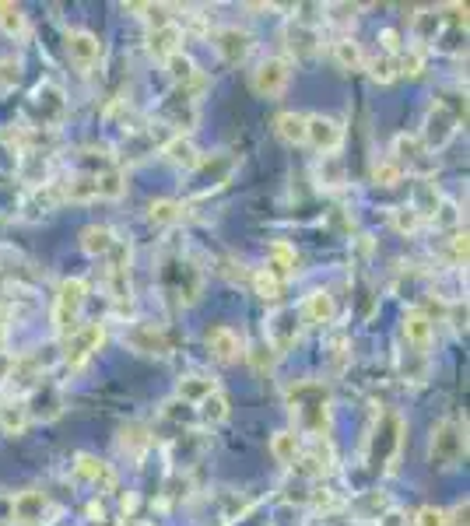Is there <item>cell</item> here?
I'll use <instances>...</instances> for the list:
<instances>
[{
	"label": "cell",
	"instance_id": "9c48e42d",
	"mask_svg": "<svg viewBox=\"0 0 470 526\" xmlns=\"http://www.w3.org/2000/svg\"><path fill=\"white\" fill-rule=\"evenodd\" d=\"M232 169H235V162L225 155V151H218V155H200L197 169L190 172L193 193H197V197H204V193L225 186L228 176H232Z\"/></svg>",
	"mask_w": 470,
	"mask_h": 526
},
{
	"label": "cell",
	"instance_id": "f35d334b",
	"mask_svg": "<svg viewBox=\"0 0 470 526\" xmlns=\"http://www.w3.org/2000/svg\"><path fill=\"white\" fill-rule=\"evenodd\" d=\"M183 204L179 200H155L148 211V218L155 221V225H176V221H183Z\"/></svg>",
	"mask_w": 470,
	"mask_h": 526
},
{
	"label": "cell",
	"instance_id": "f6af8a7d",
	"mask_svg": "<svg viewBox=\"0 0 470 526\" xmlns=\"http://www.w3.org/2000/svg\"><path fill=\"white\" fill-rule=\"evenodd\" d=\"M414 526H446V509L425 505V509L414 512Z\"/></svg>",
	"mask_w": 470,
	"mask_h": 526
},
{
	"label": "cell",
	"instance_id": "d6a6232c",
	"mask_svg": "<svg viewBox=\"0 0 470 526\" xmlns=\"http://www.w3.org/2000/svg\"><path fill=\"white\" fill-rule=\"evenodd\" d=\"M274 130L285 144H306V116L302 113H281L274 120Z\"/></svg>",
	"mask_w": 470,
	"mask_h": 526
},
{
	"label": "cell",
	"instance_id": "8d00e7d4",
	"mask_svg": "<svg viewBox=\"0 0 470 526\" xmlns=\"http://www.w3.org/2000/svg\"><path fill=\"white\" fill-rule=\"evenodd\" d=\"M442 32V15L439 11H421V15H414V43L428 46L435 43V36Z\"/></svg>",
	"mask_w": 470,
	"mask_h": 526
},
{
	"label": "cell",
	"instance_id": "3957f363",
	"mask_svg": "<svg viewBox=\"0 0 470 526\" xmlns=\"http://www.w3.org/2000/svg\"><path fill=\"white\" fill-rule=\"evenodd\" d=\"M162 288L176 295L179 306H193L200 299V288H204V271L186 256H172L162 267Z\"/></svg>",
	"mask_w": 470,
	"mask_h": 526
},
{
	"label": "cell",
	"instance_id": "44dd1931",
	"mask_svg": "<svg viewBox=\"0 0 470 526\" xmlns=\"http://www.w3.org/2000/svg\"><path fill=\"white\" fill-rule=\"evenodd\" d=\"M148 50L155 53L158 60H169V57H176V53H183V25L169 22V25H158V29H151Z\"/></svg>",
	"mask_w": 470,
	"mask_h": 526
},
{
	"label": "cell",
	"instance_id": "2e32d148",
	"mask_svg": "<svg viewBox=\"0 0 470 526\" xmlns=\"http://www.w3.org/2000/svg\"><path fill=\"white\" fill-rule=\"evenodd\" d=\"M204 344H207V351H211L218 362H225V365H232V362H239V358L246 355V344H243V337H239V330H232V327H211L204 334Z\"/></svg>",
	"mask_w": 470,
	"mask_h": 526
},
{
	"label": "cell",
	"instance_id": "7bdbcfd3",
	"mask_svg": "<svg viewBox=\"0 0 470 526\" xmlns=\"http://www.w3.org/2000/svg\"><path fill=\"white\" fill-rule=\"evenodd\" d=\"M365 67H369L372 81H379V85H390V81L397 78V57H376V60H365Z\"/></svg>",
	"mask_w": 470,
	"mask_h": 526
},
{
	"label": "cell",
	"instance_id": "d590c367",
	"mask_svg": "<svg viewBox=\"0 0 470 526\" xmlns=\"http://www.w3.org/2000/svg\"><path fill=\"white\" fill-rule=\"evenodd\" d=\"M0 32L8 39H22L29 32V18L18 4H0Z\"/></svg>",
	"mask_w": 470,
	"mask_h": 526
},
{
	"label": "cell",
	"instance_id": "ee69618b",
	"mask_svg": "<svg viewBox=\"0 0 470 526\" xmlns=\"http://www.w3.org/2000/svg\"><path fill=\"white\" fill-rule=\"evenodd\" d=\"M421 225H425V221L418 218L414 207H397V211H393V228H397L400 235H414Z\"/></svg>",
	"mask_w": 470,
	"mask_h": 526
},
{
	"label": "cell",
	"instance_id": "30bf717a",
	"mask_svg": "<svg viewBox=\"0 0 470 526\" xmlns=\"http://www.w3.org/2000/svg\"><path fill=\"white\" fill-rule=\"evenodd\" d=\"M250 81H253V92L257 95H264V99H278V95L288 88V81H292V60H285V57L260 60Z\"/></svg>",
	"mask_w": 470,
	"mask_h": 526
},
{
	"label": "cell",
	"instance_id": "7402d4cb",
	"mask_svg": "<svg viewBox=\"0 0 470 526\" xmlns=\"http://www.w3.org/2000/svg\"><path fill=\"white\" fill-rule=\"evenodd\" d=\"M264 271H271L278 281L292 278V274L299 271V253H295L292 242H285V239L271 242V249H267V267H264Z\"/></svg>",
	"mask_w": 470,
	"mask_h": 526
},
{
	"label": "cell",
	"instance_id": "ffe728a7",
	"mask_svg": "<svg viewBox=\"0 0 470 526\" xmlns=\"http://www.w3.org/2000/svg\"><path fill=\"white\" fill-rule=\"evenodd\" d=\"M404 341L411 351H418V355H428V348H432L435 341V323L428 313H421V309H411V313L404 316Z\"/></svg>",
	"mask_w": 470,
	"mask_h": 526
},
{
	"label": "cell",
	"instance_id": "d4e9b609",
	"mask_svg": "<svg viewBox=\"0 0 470 526\" xmlns=\"http://www.w3.org/2000/svg\"><path fill=\"white\" fill-rule=\"evenodd\" d=\"M288 50H292L295 57H313V53L320 50V29L295 18V22L288 25Z\"/></svg>",
	"mask_w": 470,
	"mask_h": 526
},
{
	"label": "cell",
	"instance_id": "cb8c5ba5",
	"mask_svg": "<svg viewBox=\"0 0 470 526\" xmlns=\"http://www.w3.org/2000/svg\"><path fill=\"white\" fill-rule=\"evenodd\" d=\"M334 316H337V302H334V295H330V292L306 295V302H302V309H299V320L316 323V327H327V323H334Z\"/></svg>",
	"mask_w": 470,
	"mask_h": 526
},
{
	"label": "cell",
	"instance_id": "f546056e",
	"mask_svg": "<svg viewBox=\"0 0 470 526\" xmlns=\"http://www.w3.org/2000/svg\"><path fill=\"white\" fill-rule=\"evenodd\" d=\"M316 179H320V186H330V190L344 186V183H348V169H344V158L341 155H323L320 165H316Z\"/></svg>",
	"mask_w": 470,
	"mask_h": 526
},
{
	"label": "cell",
	"instance_id": "4dcf8cb0",
	"mask_svg": "<svg viewBox=\"0 0 470 526\" xmlns=\"http://www.w3.org/2000/svg\"><path fill=\"white\" fill-rule=\"evenodd\" d=\"M271 453H274V460H278V463H285V467H295V463H299V456H302L299 435H295V432H278L271 439Z\"/></svg>",
	"mask_w": 470,
	"mask_h": 526
},
{
	"label": "cell",
	"instance_id": "74e56055",
	"mask_svg": "<svg viewBox=\"0 0 470 526\" xmlns=\"http://www.w3.org/2000/svg\"><path fill=\"white\" fill-rule=\"evenodd\" d=\"M334 60L344 67V71H362V67H365L362 46L351 43V39H337V43H334Z\"/></svg>",
	"mask_w": 470,
	"mask_h": 526
},
{
	"label": "cell",
	"instance_id": "60d3db41",
	"mask_svg": "<svg viewBox=\"0 0 470 526\" xmlns=\"http://www.w3.org/2000/svg\"><path fill=\"white\" fill-rule=\"evenodd\" d=\"M200 414H204V421H211V425H221V421L228 418V397L221 390H214L211 397L200 404Z\"/></svg>",
	"mask_w": 470,
	"mask_h": 526
},
{
	"label": "cell",
	"instance_id": "4fadbf2b",
	"mask_svg": "<svg viewBox=\"0 0 470 526\" xmlns=\"http://www.w3.org/2000/svg\"><path fill=\"white\" fill-rule=\"evenodd\" d=\"M306 144H313L320 155H337L344 144V123L334 116H306Z\"/></svg>",
	"mask_w": 470,
	"mask_h": 526
},
{
	"label": "cell",
	"instance_id": "816d5d0a",
	"mask_svg": "<svg viewBox=\"0 0 470 526\" xmlns=\"http://www.w3.org/2000/svg\"><path fill=\"white\" fill-rule=\"evenodd\" d=\"M8 320H11V316H8V309L0 306V341H4V337H8Z\"/></svg>",
	"mask_w": 470,
	"mask_h": 526
},
{
	"label": "cell",
	"instance_id": "83f0119b",
	"mask_svg": "<svg viewBox=\"0 0 470 526\" xmlns=\"http://www.w3.org/2000/svg\"><path fill=\"white\" fill-rule=\"evenodd\" d=\"M116 246V232L109 225H88L81 232V249L88 256H109V249Z\"/></svg>",
	"mask_w": 470,
	"mask_h": 526
},
{
	"label": "cell",
	"instance_id": "4316f807",
	"mask_svg": "<svg viewBox=\"0 0 470 526\" xmlns=\"http://www.w3.org/2000/svg\"><path fill=\"white\" fill-rule=\"evenodd\" d=\"M57 204H64V193H60V183H46V186H36V190L25 197V211L29 218H39V214H50Z\"/></svg>",
	"mask_w": 470,
	"mask_h": 526
},
{
	"label": "cell",
	"instance_id": "ab89813d",
	"mask_svg": "<svg viewBox=\"0 0 470 526\" xmlns=\"http://www.w3.org/2000/svg\"><path fill=\"white\" fill-rule=\"evenodd\" d=\"M253 288H257V295L264 302H278L281 299V288H285V281H278L271 271H257V274H253Z\"/></svg>",
	"mask_w": 470,
	"mask_h": 526
},
{
	"label": "cell",
	"instance_id": "ac0fdd59",
	"mask_svg": "<svg viewBox=\"0 0 470 526\" xmlns=\"http://www.w3.org/2000/svg\"><path fill=\"white\" fill-rule=\"evenodd\" d=\"M64 46H67V57H71V64L78 67V71H92V67L99 64V57H102L99 36H92V32H85V29L67 32Z\"/></svg>",
	"mask_w": 470,
	"mask_h": 526
},
{
	"label": "cell",
	"instance_id": "484cf974",
	"mask_svg": "<svg viewBox=\"0 0 470 526\" xmlns=\"http://www.w3.org/2000/svg\"><path fill=\"white\" fill-rule=\"evenodd\" d=\"M218 390V383H214L211 376H183L176 383V397H179V404H204L211 393Z\"/></svg>",
	"mask_w": 470,
	"mask_h": 526
},
{
	"label": "cell",
	"instance_id": "5b68a950",
	"mask_svg": "<svg viewBox=\"0 0 470 526\" xmlns=\"http://www.w3.org/2000/svg\"><path fill=\"white\" fill-rule=\"evenodd\" d=\"M299 334H302V320L295 309H274L264 323V344L274 351V355H285L299 344Z\"/></svg>",
	"mask_w": 470,
	"mask_h": 526
},
{
	"label": "cell",
	"instance_id": "f1b7e54d",
	"mask_svg": "<svg viewBox=\"0 0 470 526\" xmlns=\"http://www.w3.org/2000/svg\"><path fill=\"white\" fill-rule=\"evenodd\" d=\"M165 158H169L172 165H179L183 172H193L200 162V151L190 137H172V141L165 144Z\"/></svg>",
	"mask_w": 470,
	"mask_h": 526
},
{
	"label": "cell",
	"instance_id": "b9f144b4",
	"mask_svg": "<svg viewBox=\"0 0 470 526\" xmlns=\"http://www.w3.org/2000/svg\"><path fill=\"white\" fill-rule=\"evenodd\" d=\"M400 179H404V169L393 158H383V162L372 165V183L376 186H397Z\"/></svg>",
	"mask_w": 470,
	"mask_h": 526
},
{
	"label": "cell",
	"instance_id": "1f68e13d",
	"mask_svg": "<svg viewBox=\"0 0 470 526\" xmlns=\"http://www.w3.org/2000/svg\"><path fill=\"white\" fill-rule=\"evenodd\" d=\"M95 190H99V200H120L127 193V176L116 165L106 172H95Z\"/></svg>",
	"mask_w": 470,
	"mask_h": 526
},
{
	"label": "cell",
	"instance_id": "d6986e66",
	"mask_svg": "<svg viewBox=\"0 0 470 526\" xmlns=\"http://www.w3.org/2000/svg\"><path fill=\"white\" fill-rule=\"evenodd\" d=\"M74 477H78L81 484H92L95 491L116 488V470L109 467L106 460H95V456H88V453H81L78 460H74Z\"/></svg>",
	"mask_w": 470,
	"mask_h": 526
},
{
	"label": "cell",
	"instance_id": "7c38bea8",
	"mask_svg": "<svg viewBox=\"0 0 470 526\" xmlns=\"http://www.w3.org/2000/svg\"><path fill=\"white\" fill-rule=\"evenodd\" d=\"M400 432H404V421H400L397 414L386 411L383 418H379L376 432H372V453H369V463H372V467H383V463H393V460H397Z\"/></svg>",
	"mask_w": 470,
	"mask_h": 526
},
{
	"label": "cell",
	"instance_id": "277c9868",
	"mask_svg": "<svg viewBox=\"0 0 470 526\" xmlns=\"http://www.w3.org/2000/svg\"><path fill=\"white\" fill-rule=\"evenodd\" d=\"M88 299V285L81 278H67L57 292V306H53V327H57L60 337L74 334L81 327V309H85Z\"/></svg>",
	"mask_w": 470,
	"mask_h": 526
},
{
	"label": "cell",
	"instance_id": "5bb4252c",
	"mask_svg": "<svg viewBox=\"0 0 470 526\" xmlns=\"http://www.w3.org/2000/svg\"><path fill=\"white\" fill-rule=\"evenodd\" d=\"M123 344H127L130 351H137V355L165 358L172 351L169 334H165V327H158V323H134V327L123 334Z\"/></svg>",
	"mask_w": 470,
	"mask_h": 526
},
{
	"label": "cell",
	"instance_id": "9a60e30c",
	"mask_svg": "<svg viewBox=\"0 0 470 526\" xmlns=\"http://www.w3.org/2000/svg\"><path fill=\"white\" fill-rule=\"evenodd\" d=\"M25 411H29V421H53L64 414V393H60L57 383H39L36 390L25 397Z\"/></svg>",
	"mask_w": 470,
	"mask_h": 526
},
{
	"label": "cell",
	"instance_id": "c3c4849f",
	"mask_svg": "<svg viewBox=\"0 0 470 526\" xmlns=\"http://www.w3.org/2000/svg\"><path fill=\"white\" fill-rule=\"evenodd\" d=\"M246 355H250V358H253V365H257V369H260V372H271V369H274V358H278V355H274V351H271V348H267V344H260V348L246 351Z\"/></svg>",
	"mask_w": 470,
	"mask_h": 526
},
{
	"label": "cell",
	"instance_id": "bcb514c9",
	"mask_svg": "<svg viewBox=\"0 0 470 526\" xmlns=\"http://www.w3.org/2000/svg\"><path fill=\"white\" fill-rule=\"evenodd\" d=\"M18 78H22V67H18L15 60H0V92L15 88Z\"/></svg>",
	"mask_w": 470,
	"mask_h": 526
},
{
	"label": "cell",
	"instance_id": "681fc988",
	"mask_svg": "<svg viewBox=\"0 0 470 526\" xmlns=\"http://www.w3.org/2000/svg\"><path fill=\"white\" fill-rule=\"evenodd\" d=\"M15 372H18V358L0 348V386L8 383V379H15Z\"/></svg>",
	"mask_w": 470,
	"mask_h": 526
},
{
	"label": "cell",
	"instance_id": "8fae6325",
	"mask_svg": "<svg viewBox=\"0 0 470 526\" xmlns=\"http://www.w3.org/2000/svg\"><path fill=\"white\" fill-rule=\"evenodd\" d=\"M102 341H106V327H102V323H81L74 334H67L64 362L71 365V369H81V365L102 348Z\"/></svg>",
	"mask_w": 470,
	"mask_h": 526
},
{
	"label": "cell",
	"instance_id": "f907efd6",
	"mask_svg": "<svg viewBox=\"0 0 470 526\" xmlns=\"http://www.w3.org/2000/svg\"><path fill=\"white\" fill-rule=\"evenodd\" d=\"M323 526H355L351 523V516H344V512H327V516H323Z\"/></svg>",
	"mask_w": 470,
	"mask_h": 526
},
{
	"label": "cell",
	"instance_id": "e575fe53",
	"mask_svg": "<svg viewBox=\"0 0 470 526\" xmlns=\"http://www.w3.org/2000/svg\"><path fill=\"white\" fill-rule=\"evenodd\" d=\"M29 425V411H25V400H8L0 404V428L8 435H22Z\"/></svg>",
	"mask_w": 470,
	"mask_h": 526
},
{
	"label": "cell",
	"instance_id": "7dc6e473",
	"mask_svg": "<svg viewBox=\"0 0 470 526\" xmlns=\"http://www.w3.org/2000/svg\"><path fill=\"white\" fill-rule=\"evenodd\" d=\"M330 22H337V25H355V18H358V11L362 8H355V4H330Z\"/></svg>",
	"mask_w": 470,
	"mask_h": 526
},
{
	"label": "cell",
	"instance_id": "603a6c76",
	"mask_svg": "<svg viewBox=\"0 0 470 526\" xmlns=\"http://www.w3.org/2000/svg\"><path fill=\"white\" fill-rule=\"evenodd\" d=\"M32 106L43 113V127H50V123H57L60 116H64L67 102H64V92H60L53 81H43V85L36 88V95H32Z\"/></svg>",
	"mask_w": 470,
	"mask_h": 526
},
{
	"label": "cell",
	"instance_id": "8992f818",
	"mask_svg": "<svg viewBox=\"0 0 470 526\" xmlns=\"http://www.w3.org/2000/svg\"><path fill=\"white\" fill-rule=\"evenodd\" d=\"M50 516H57V509H53L46 491L25 488L11 498V519H15L18 526H46L50 523Z\"/></svg>",
	"mask_w": 470,
	"mask_h": 526
},
{
	"label": "cell",
	"instance_id": "ba28073f",
	"mask_svg": "<svg viewBox=\"0 0 470 526\" xmlns=\"http://www.w3.org/2000/svg\"><path fill=\"white\" fill-rule=\"evenodd\" d=\"M393 162L421 179L435 172V155L421 144L418 134H397V141H393Z\"/></svg>",
	"mask_w": 470,
	"mask_h": 526
},
{
	"label": "cell",
	"instance_id": "7a4b0ae2",
	"mask_svg": "<svg viewBox=\"0 0 470 526\" xmlns=\"http://www.w3.org/2000/svg\"><path fill=\"white\" fill-rule=\"evenodd\" d=\"M463 456H467V425H460L456 418H442L428 439V460L432 467H456Z\"/></svg>",
	"mask_w": 470,
	"mask_h": 526
},
{
	"label": "cell",
	"instance_id": "e0dca14e",
	"mask_svg": "<svg viewBox=\"0 0 470 526\" xmlns=\"http://www.w3.org/2000/svg\"><path fill=\"white\" fill-rule=\"evenodd\" d=\"M214 50L221 53L225 64H243L253 50V36L239 25H225V29L214 32Z\"/></svg>",
	"mask_w": 470,
	"mask_h": 526
},
{
	"label": "cell",
	"instance_id": "6da1fadb",
	"mask_svg": "<svg viewBox=\"0 0 470 526\" xmlns=\"http://www.w3.org/2000/svg\"><path fill=\"white\" fill-rule=\"evenodd\" d=\"M288 407H292L295 421H299L302 432H309L313 439H327L330 428V390L313 379H302V383L288 386Z\"/></svg>",
	"mask_w": 470,
	"mask_h": 526
},
{
	"label": "cell",
	"instance_id": "836d02e7",
	"mask_svg": "<svg viewBox=\"0 0 470 526\" xmlns=\"http://www.w3.org/2000/svg\"><path fill=\"white\" fill-rule=\"evenodd\" d=\"M414 211H418V218L425 221V218H435L439 214V207H442V197H439V190H435V183H428V179H421L418 183V190H414Z\"/></svg>",
	"mask_w": 470,
	"mask_h": 526
},
{
	"label": "cell",
	"instance_id": "52a82bcc",
	"mask_svg": "<svg viewBox=\"0 0 470 526\" xmlns=\"http://www.w3.org/2000/svg\"><path fill=\"white\" fill-rule=\"evenodd\" d=\"M456 113L453 109L446 106V102H432V106H428V113H425V130H421V144H425L428 151H442L446 148L449 141H453L456 137Z\"/></svg>",
	"mask_w": 470,
	"mask_h": 526
}]
</instances>
